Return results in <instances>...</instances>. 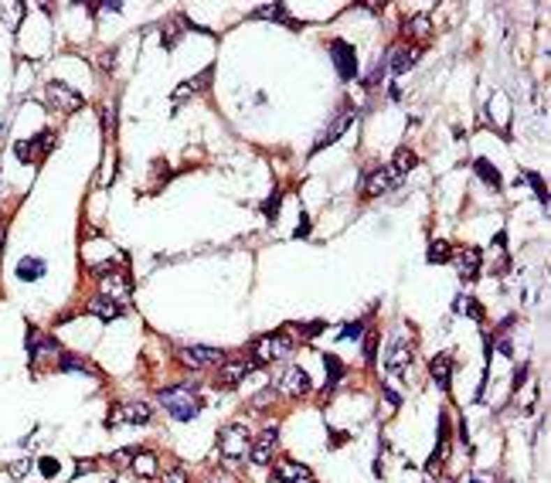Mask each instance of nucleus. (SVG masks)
Instances as JSON below:
<instances>
[{"label": "nucleus", "instance_id": "nucleus-1", "mask_svg": "<svg viewBox=\"0 0 551 483\" xmlns=\"http://www.w3.org/2000/svg\"><path fill=\"white\" fill-rule=\"evenodd\" d=\"M296 351V340L289 337V331H272L259 337L252 347H249V361L256 364V368H269V364H276V361H286L289 354Z\"/></svg>", "mask_w": 551, "mask_h": 483}, {"label": "nucleus", "instance_id": "nucleus-2", "mask_svg": "<svg viewBox=\"0 0 551 483\" xmlns=\"http://www.w3.org/2000/svg\"><path fill=\"white\" fill-rule=\"evenodd\" d=\"M160 405L167 408L177 422H191V419H198L201 415V395L194 391V388H187V384H177V388H163L160 391Z\"/></svg>", "mask_w": 551, "mask_h": 483}, {"label": "nucleus", "instance_id": "nucleus-3", "mask_svg": "<svg viewBox=\"0 0 551 483\" xmlns=\"http://www.w3.org/2000/svg\"><path fill=\"white\" fill-rule=\"evenodd\" d=\"M218 456L225 459V463H242V459L249 456V433H245V426H225V429H218Z\"/></svg>", "mask_w": 551, "mask_h": 483}, {"label": "nucleus", "instance_id": "nucleus-4", "mask_svg": "<svg viewBox=\"0 0 551 483\" xmlns=\"http://www.w3.org/2000/svg\"><path fill=\"white\" fill-rule=\"evenodd\" d=\"M150 415L154 412H150L147 402H116L105 412V429H116V426H147Z\"/></svg>", "mask_w": 551, "mask_h": 483}, {"label": "nucleus", "instance_id": "nucleus-5", "mask_svg": "<svg viewBox=\"0 0 551 483\" xmlns=\"http://www.w3.org/2000/svg\"><path fill=\"white\" fill-rule=\"evenodd\" d=\"M276 395H286V398H300V395H310L314 391V382H310V375H307V368H300V364H289L286 371L276 378Z\"/></svg>", "mask_w": 551, "mask_h": 483}, {"label": "nucleus", "instance_id": "nucleus-6", "mask_svg": "<svg viewBox=\"0 0 551 483\" xmlns=\"http://www.w3.org/2000/svg\"><path fill=\"white\" fill-rule=\"evenodd\" d=\"M99 293L103 296H109V300H116V303H130V296H133V280H130V273L126 269H119V266H112L109 273L103 276V282H99Z\"/></svg>", "mask_w": 551, "mask_h": 483}, {"label": "nucleus", "instance_id": "nucleus-7", "mask_svg": "<svg viewBox=\"0 0 551 483\" xmlns=\"http://www.w3.org/2000/svg\"><path fill=\"white\" fill-rule=\"evenodd\" d=\"M327 51H330V58H334V65H337V75H341L344 82H354V78H358V51H354V45H347L344 38H334V41L327 45Z\"/></svg>", "mask_w": 551, "mask_h": 483}, {"label": "nucleus", "instance_id": "nucleus-8", "mask_svg": "<svg viewBox=\"0 0 551 483\" xmlns=\"http://www.w3.org/2000/svg\"><path fill=\"white\" fill-rule=\"evenodd\" d=\"M276 449H279V426H265L259 439L249 446V459L252 466H269L276 459Z\"/></svg>", "mask_w": 551, "mask_h": 483}, {"label": "nucleus", "instance_id": "nucleus-9", "mask_svg": "<svg viewBox=\"0 0 551 483\" xmlns=\"http://www.w3.org/2000/svg\"><path fill=\"white\" fill-rule=\"evenodd\" d=\"M412 357H416V351H412V344H405V337H395L392 347H388V354H385V368H388V375H395V378H409V368H412Z\"/></svg>", "mask_w": 551, "mask_h": 483}, {"label": "nucleus", "instance_id": "nucleus-10", "mask_svg": "<svg viewBox=\"0 0 551 483\" xmlns=\"http://www.w3.org/2000/svg\"><path fill=\"white\" fill-rule=\"evenodd\" d=\"M272 480L276 483H316V477L310 473V466L296 463L289 456H279L272 459Z\"/></svg>", "mask_w": 551, "mask_h": 483}, {"label": "nucleus", "instance_id": "nucleus-11", "mask_svg": "<svg viewBox=\"0 0 551 483\" xmlns=\"http://www.w3.org/2000/svg\"><path fill=\"white\" fill-rule=\"evenodd\" d=\"M181 361L187 368H218L225 364V351L208 344H191V347H181Z\"/></svg>", "mask_w": 551, "mask_h": 483}, {"label": "nucleus", "instance_id": "nucleus-12", "mask_svg": "<svg viewBox=\"0 0 551 483\" xmlns=\"http://www.w3.org/2000/svg\"><path fill=\"white\" fill-rule=\"evenodd\" d=\"M402 184V178L392 171V164L388 167H381V171H371L365 178V187H361V198H381V194H388Z\"/></svg>", "mask_w": 551, "mask_h": 483}, {"label": "nucleus", "instance_id": "nucleus-13", "mask_svg": "<svg viewBox=\"0 0 551 483\" xmlns=\"http://www.w3.org/2000/svg\"><path fill=\"white\" fill-rule=\"evenodd\" d=\"M252 371H259L252 361H235V364H225V368L218 371V378H214V388H218V391H232V388H238V384L252 375Z\"/></svg>", "mask_w": 551, "mask_h": 483}, {"label": "nucleus", "instance_id": "nucleus-14", "mask_svg": "<svg viewBox=\"0 0 551 483\" xmlns=\"http://www.w3.org/2000/svg\"><path fill=\"white\" fill-rule=\"evenodd\" d=\"M48 106L52 109H58V113H75V109H82V96L75 92V89H68L65 82H48Z\"/></svg>", "mask_w": 551, "mask_h": 483}, {"label": "nucleus", "instance_id": "nucleus-15", "mask_svg": "<svg viewBox=\"0 0 551 483\" xmlns=\"http://www.w3.org/2000/svg\"><path fill=\"white\" fill-rule=\"evenodd\" d=\"M419 58H422V48H416V45H398V48H392L388 62H385V69H388L392 75H405V72H409Z\"/></svg>", "mask_w": 551, "mask_h": 483}, {"label": "nucleus", "instance_id": "nucleus-16", "mask_svg": "<svg viewBox=\"0 0 551 483\" xmlns=\"http://www.w3.org/2000/svg\"><path fill=\"white\" fill-rule=\"evenodd\" d=\"M85 313H92V317H99V320H119V317L126 313V306L103 296V293H96V296L85 303Z\"/></svg>", "mask_w": 551, "mask_h": 483}, {"label": "nucleus", "instance_id": "nucleus-17", "mask_svg": "<svg viewBox=\"0 0 551 483\" xmlns=\"http://www.w3.org/2000/svg\"><path fill=\"white\" fill-rule=\"evenodd\" d=\"M480 273H483V249L466 245L463 255H460V280L473 282V280H480Z\"/></svg>", "mask_w": 551, "mask_h": 483}, {"label": "nucleus", "instance_id": "nucleus-18", "mask_svg": "<svg viewBox=\"0 0 551 483\" xmlns=\"http://www.w3.org/2000/svg\"><path fill=\"white\" fill-rule=\"evenodd\" d=\"M429 375H432L436 388L449 395V388H453V354H436V357H432V364H429Z\"/></svg>", "mask_w": 551, "mask_h": 483}, {"label": "nucleus", "instance_id": "nucleus-19", "mask_svg": "<svg viewBox=\"0 0 551 483\" xmlns=\"http://www.w3.org/2000/svg\"><path fill=\"white\" fill-rule=\"evenodd\" d=\"M211 75H214V69H205L198 78H187V82H181L177 89H174V102H181L187 99V96H201L205 89L211 85Z\"/></svg>", "mask_w": 551, "mask_h": 483}, {"label": "nucleus", "instance_id": "nucleus-20", "mask_svg": "<svg viewBox=\"0 0 551 483\" xmlns=\"http://www.w3.org/2000/svg\"><path fill=\"white\" fill-rule=\"evenodd\" d=\"M402 34L412 38V41H425V38L432 34V17H429V14H412V17H405Z\"/></svg>", "mask_w": 551, "mask_h": 483}, {"label": "nucleus", "instance_id": "nucleus-21", "mask_svg": "<svg viewBox=\"0 0 551 483\" xmlns=\"http://www.w3.org/2000/svg\"><path fill=\"white\" fill-rule=\"evenodd\" d=\"M351 123H354V113H351V109H344L341 116H337V120H334V123H330V127L323 129V136H320V140H316L314 153H316V150H323V147H327V143H334V140H337V136H344V129L351 127Z\"/></svg>", "mask_w": 551, "mask_h": 483}, {"label": "nucleus", "instance_id": "nucleus-22", "mask_svg": "<svg viewBox=\"0 0 551 483\" xmlns=\"http://www.w3.org/2000/svg\"><path fill=\"white\" fill-rule=\"evenodd\" d=\"M130 466H133V473L143 477V480H154V477H157V456H154L150 449H136L130 459Z\"/></svg>", "mask_w": 551, "mask_h": 483}, {"label": "nucleus", "instance_id": "nucleus-23", "mask_svg": "<svg viewBox=\"0 0 551 483\" xmlns=\"http://www.w3.org/2000/svg\"><path fill=\"white\" fill-rule=\"evenodd\" d=\"M323 368H327V384H323V395H327V391H334V388L344 382L347 364H344L337 354H323Z\"/></svg>", "mask_w": 551, "mask_h": 483}, {"label": "nucleus", "instance_id": "nucleus-24", "mask_svg": "<svg viewBox=\"0 0 551 483\" xmlns=\"http://www.w3.org/2000/svg\"><path fill=\"white\" fill-rule=\"evenodd\" d=\"M184 31H187V21H184L181 14L167 17V21H163V27H160V41H163V48H174V45H177V38H181Z\"/></svg>", "mask_w": 551, "mask_h": 483}, {"label": "nucleus", "instance_id": "nucleus-25", "mask_svg": "<svg viewBox=\"0 0 551 483\" xmlns=\"http://www.w3.org/2000/svg\"><path fill=\"white\" fill-rule=\"evenodd\" d=\"M473 171H476V178L483 180V184H487L490 191H500V187H504V180H500V171L494 167V164H490V160L476 157V160H473Z\"/></svg>", "mask_w": 551, "mask_h": 483}, {"label": "nucleus", "instance_id": "nucleus-26", "mask_svg": "<svg viewBox=\"0 0 551 483\" xmlns=\"http://www.w3.org/2000/svg\"><path fill=\"white\" fill-rule=\"evenodd\" d=\"M41 276H45V262L41 259H21L17 262V280L34 282V280H41Z\"/></svg>", "mask_w": 551, "mask_h": 483}, {"label": "nucleus", "instance_id": "nucleus-27", "mask_svg": "<svg viewBox=\"0 0 551 483\" xmlns=\"http://www.w3.org/2000/svg\"><path fill=\"white\" fill-rule=\"evenodd\" d=\"M416 164H419V157H416V153L409 150V147H402V150L395 153V160H392V171H395V174H398V178H402V180H405V174H409V171H412Z\"/></svg>", "mask_w": 551, "mask_h": 483}, {"label": "nucleus", "instance_id": "nucleus-28", "mask_svg": "<svg viewBox=\"0 0 551 483\" xmlns=\"http://www.w3.org/2000/svg\"><path fill=\"white\" fill-rule=\"evenodd\" d=\"M256 17H272V21H283V24H289V27H300L293 17H289V10L283 7V3H265V7L256 10Z\"/></svg>", "mask_w": 551, "mask_h": 483}, {"label": "nucleus", "instance_id": "nucleus-29", "mask_svg": "<svg viewBox=\"0 0 551 483\" xmlns=\"http://www.w3.org/2000/svg\"><path fill=\"white\" fill-rule=\"evenodd\" d=\"M425 259H429L432 266H446L449 259H453V249H449V242H443V238H436V242L429 245V252H425Z\"/></svg>", "mask_w": 551, "mask_h": 483}, {"label": "nucleus", "instance_id": "nucleus-30", "mask_svg": "<svg viewBox=\"0 0 551 483\" xmlns=\"http://www.w3.org/2000/svg\"><path fill=\"white\" fill-rule=\"evenodd\" d=\"M456 310H463V313H470V317H473V320H476V324H483V320H487V313H483V306L476 303V300H473L470 293H463V296L456 300Z\"/></svg>", "mask_w": 551, "mask_h": 483}, {"label": "nucleus", "instance_id": "nucleus-31", "mask_svg": "<svg viewBox=\"0 0 551 483\" xmlns=\"http://www.w3.org/2000/svg\"><path fill=\"white\" fill-rule=\"evenodd\" d=\"M293 331L300 333V337H307V340H314L316 333L327 331V320H314V324H303V320H296V324H293Z\"/></svg>", "mask_w": 551, "mask_h": 483}, {"label": "nucleus", "instance_id": "nucleus-32", "mask_svg": "<svg viewBox=\"0 0 551 483\" xmlns=\"http://www.w3.org/2000/svg\"><path fill=\"white\" fill-rule=\"evenodd\" d=\"M31 143H34V157H38V160H41V157H48V150L54 147V129H45V133H41V136H34Z\"/></svg>", "mask_w": 551, "mask_h": 483}, {"label": "nucleus", "instance_id": "nucleus-33", "mask_svg": "<svg viewBox=\"0 0 551 483\" xmlns=\"http://www.w3.org/2000/svg\"><path fill=\"white\" fill-rule=\"evenodd\" d=\"M524 178L531 180V187H534V194H538V201L545 204V211H548V184H545V178H541V174H534V171H527Z\"/></svg>", "mask_w": 551, "mask_h": 483}, {"label": "nucleus", "instance_id": "nucleus-34", "mask_svg": "<svg viewBox=\"0 0 551 483\" xmlns=\"http://www.w3.org/2000/svg\"><path fill=\"white\" fill-rule=\"evenodd\" d=\"M58 368H61V371H75V375H85V371H89V364L79 361V357H72V354L58 357Z\"/></svg>", "mask_w": 551, "mask_h": 483}, {"label": "nucleus", "instance_id": "nucleus-35", "mask_svg": "<svg viewBox=\"0 0 551 483\" xmlns=\"http://www.w3.org/2000/svg\"><path fill=\"white\" fill-rule=\"evenodd\" d=\"M365 361H367V368L378 364V333H367L365 337Z\"/></svg>", "mask_w": 551, "mask_h": 483}, {"label": "nucleus", "instance_id": "nucleus-36", "mask_svg": "<svg viewBox=\"0 0 551 483\" xmlns=\"http://www.w3.org/2000/svg\"><path fill=\"white\" fill-rule=\"evenodd\" d=\"M279 204H283V191H276V194L263 204V215L269 218V222H276V218H279Z\"/></svg>", "mask_w": 551, "mask_h": 483}, {"label": "nucleus", "instance_id": "nucleus-37", "mask_svg": "<svg viewBox=\"0 0 551 483\" xmlns=\"http://www.w3.org/2000/svg\"><path fill=\"white\" fill-rule=\"evenodd\" d=\"M14 153H17V160H38V157H34V143H31V140H17V143H14Z\"/></svg>", "mask_w": 551, "mask_h": 483}, {"label": "nucleus", "instance_id": "nucleus-38", "mask_svg": "<svg viewBox=\"0 0 551 483\" xmlns=\"http://www.w3.org/2000/svg\"><path fill=\"white\" fill-rule=\"evenodd\" d=\"M163 483H191V477H187L184 466H170V470L163 473Z\"/></svg>", "mask_w": 551, "mask_h": 483}, {"label": "nucleus", "instance_id": "nucleus-39", "mask_svg": "<svg viewBox=\"0 0 551 483\" xmlns=\"http://www.w3.org/2000/svg\"><path fill=\"white\" fill-rule=\"evenodd\" d=\"M361 333H365V320H354V324H344V327H341V340H347V337H354V340H358Z\"/></svg>", "mask_w": 551, "mask_h": 483}, {"label": "nucleus", "instance_id": "nucleus-40", "mask_svg": "<svg viewBox=\"0 0 551 483\" xmlns=\"http://www.w3.org/2000/svg\"><path fill=\"white\" fill-rule=\"evenodd\" d=\"M205 483H238V477L225 473V470H211L208 477H205Z\"/></svg>", "mask_w": 551, "mask_h": 483}, {"label": "nucleus", "instance_id": "nucleus-41", "mask_svg": "<svg viewBox=\"0 0 551 483\" xmlns=\"http://www.w3.org/2000/svg\"><path fill=\"white\" fill-rule=\"evenodd\" d=\"M269 398H276V388H272V384H269L265 391H259V395L252 398V408H265V405H269Z\"/></svg>", "mask_w": 551, "mask_h": 483}, {"label": "nucleus", "instance_id": "nucleus-42", "mask_svg": "<svg viewBox=\"0 0 551 483\" xmlns=\"http://www.w3.org/2000/svg\"><path fill=\"white\" fill-rule=\"evenodd\" d=\"M41 473H45V477H54V473H58V459H52V456L41 459Z\"/></svg>", "mask_w": 551, "mask_h": 483}, {"label": "nucleus", "instance_id": "nucleus-43", "mask_svg": "<svg viewBox=\"0 0 551 483\" xmlns=\"http://www.w3.org/2000/svg\"><path fill=\"white\" fill-rule=\"evenodd\" d=\"M310 235V218L307 215H300V225H296V238H307Z\"/></svg>", "mask_w": 551, "mask_h": 483}, {"label": "nucleus", "instance_id": "nucleus-44", "mask_svg": "<svg viewBox=\"0 0 551 483\" xmlns=\"http://www.w3.org/2000/svg\"><path fill=\"white\" fill-rule=\"evenodd\" d=\"M381 391H385V398H388V405H392V408H398V405H402V398H398V391H392L388 384H381Z\"/></svg>", "mask_w": 551, "mask_h": 483}, {"label": "nucleus", "instance_id": "nucleus-45", "mask_svg": "<svg viewBox=\"0 0 551 483\" xmlns=\"http://www.w3.org/2000/svg\"><path fill=\"white\" fill-rule=\"evenodd\" d=\"M351 439V433H330V446H344Z\"/></svg>", "mask_w": 551, "mask_h": 483}, {"label": "nucleus", "instance_id": "nucleus-46", "mask_svg": "<svg viewBox=\"0 0 551 483\" xmlns=\"http://www.w3.org/2000/svg\"><path fill=\"white\" fill-rule=\"evenodd\" d=\"M470 483H487V480H480V477H473V480Z\"/></svg>", "mask_w": 551, "mask_h": 483}, {"label": "nucleus", "instance_id": "nucleus-47", "mask_svg": "<svg viewBox=\"0 0 551 483\" xmlns=\"http://www.w3.org/2000/svg\"><path fill=\"white\" fill-rule=\"evenodd\" d=\"M109 483H116V480H109Z\"/></svg>", "mask_w": 551, "mask_h": 483}]
</instances>
